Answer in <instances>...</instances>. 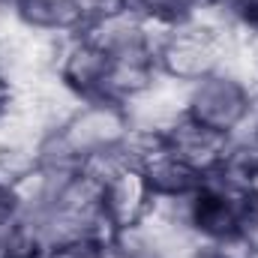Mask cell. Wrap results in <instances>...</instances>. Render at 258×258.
Segmentation results:
<instances>
[{
	"label": "cell",
	"mask_w": 258,
	"mask_h": 258,
	"mask_svg": "<svg viewBox=\"0 0 258 258\" xmlns=\"http://www.w3.org/2000/svg\"><path fill=\"white\" fill-rule=\"evenodd\" d=\"M135 129L126 108L111 99H81L60 126L39 144V159L51 165L81 168L108 153L126 150Z\"/></svg>",
	"instance_id": "obj_1"
},
{
	"label": "cell",
	"mask_w": 258,
	"mask_h": 258,
	"mask_svg": "<svg viewBox=\"0 0 258 258\" xmlns=\"http://www.w3.org/2000/svg\"><path fill=\"white\" fill-rule=\"evenodd\" d=\"M258 90L243 78L219 69L186 87V117L222 135H237L255 108Z\"/></svg>",
	"instance_id": "obj_2"
},
{
	"label": "cell",
	"mask_w": 258,
	"mask_h": 258,
	"mask_svg": "<svg viewBox=\"0 0 258 258\" xmlns=\"http://www.w3.org/2000/svg\"><path fill=\"white\" fill-rule=\"evenodd\" d=\"M51 72L78 99H99L105 72H108V51L81 27V30L57 39Z\"/></svg>",
	"instance_id": "obj_3"
},
{
	"label": "cell",
	"mask_w": 258,
	"mask_h": 258,
	"mask_svg": "<svg viewBox=\"0 0 258 258\" xmlns=\"http://www.w3.org/2000/svg\"><path fill=\"white\" fill-rule=\"evenodd\" d=\"M159 138H162V144H165L180 162H186V165L192 168L201 180H204L207 174L219 171V168L228 162L231 138L222 135V132H216V129H207V126H201V123H195L186 114H183L177 123H171Z\"/></svg>",
	"instance_id": "obj_4"
},
{
	"label": "cell",
	"mask_w": 258,
	"mask_h": 258,
	"mask_svg": "<svg viewBox=\"0 0 258 258\" xmlns=\"http://www.w3.org/2000/svg\"><path fill=\"white\" fill-rule=\"evenodd\" d=\"M198 3H204V0H129V9L150 24L171 27V24L186 21L198 9Z\"/></svg>",
	"instance_id": "obj_5"
},
{
	"label": "cell",
	"mask_w": 258,
	"mask_h": 258,
	"mask_svg": "<svg viewBox=\"0 0 258 258\" xmlns=\"http://www.w3.org/2000/svg\"><path fill=\"white\" fill-rule=\"evenodd\" d=\"M72 3H75V12L81 18V27L105 21V18L120 15L129 9V0H72Z\"/></svg>",
	"instance_id": "obj_6"
},
{
	"label": "cell",
	"mask_w": 258,
	"mask_h": 258,
	"mask_svg": "<svg viewBox=\"0 0 258 258\" xmlns=\"http://www.w3.org/2000/svg\"><path fill=\"white\" fill-rule=\"evenodd\" d=\"M222 6L234 27L258 33V0H222Z\"/></svg>",
	"instance_id": "obj_7"
},
{
	"label": "cell",
	"mask_w": 258,
	"mask_h": 258,
	"mask_svg": "<svg viewBox=\"0 0 258 258\" xmlns=\"http://www.w3.org/2000/svg\"><path fill=\"white\" fill-rule=\"evenodd\" d=\"M12 96H15V87H12V81H9L6 69H3V63H0V117L9 111V105H12Z\"/></svg>",
	"instance_id": "obj_8"
},
{
	"label": "cell",
	"mask_w": 258,
	"mask_h": 258,
	"mask_svg": "<svg viewBox=\"0 0 258 258\" xmlns=\"http://www.w3.org/2000/svg\"><path fill=\"white\" fill-rule=\"evenodd\" d=\"M246 195H249V204H252V213L258 219V165L246 174Z\"/></svg>",
	"instance_id": "obj_9"
},
{
	"label": "cell",
	"mask_w": 258,
	"mask_h": 258,
	"mask_svg": "<svg viewBox=\"0 0 258 258\" xmlns=\"http://www.w3.org/2000/svg\"><path fill=\"white\" fill-rule=\"evenodd\" d=\"M6 195H9V189H6V186H3V183H0V201H3V198H6Z\"/></svg>",
	"instance_id": "obj_10"
}]
</instances>
